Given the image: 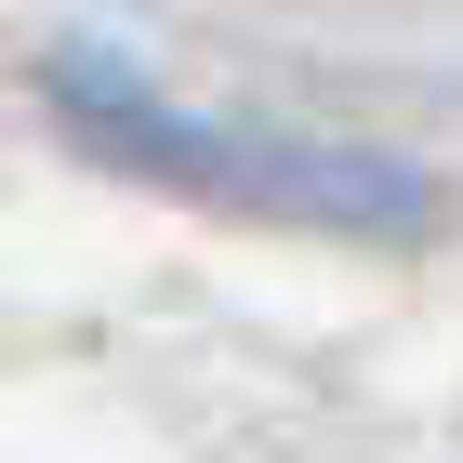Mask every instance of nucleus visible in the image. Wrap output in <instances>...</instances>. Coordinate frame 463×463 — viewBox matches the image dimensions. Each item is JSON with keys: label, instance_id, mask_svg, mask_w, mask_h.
Masks as SVG:
<instances>
[{"label": "nucleus", "instance_id": "obj_1", "mask_svg": "<svg viewBox=\"0 0 463 463\" xmlns=\"http://www.w3.org/2000/svg\"><path fill=\"white\" fill-rule=\"evenodd\" d=\"M53 93H67L107 146H133V159H159V173H199V185H239V199H279V213H345V225L424 213V185H411V173H371V159H331V146H239V133H213V119L146 107L133 80L93 67V53L53 67Z\"/></svg>", "mask_w": 463, "mask_h": 463}]
</instances>
